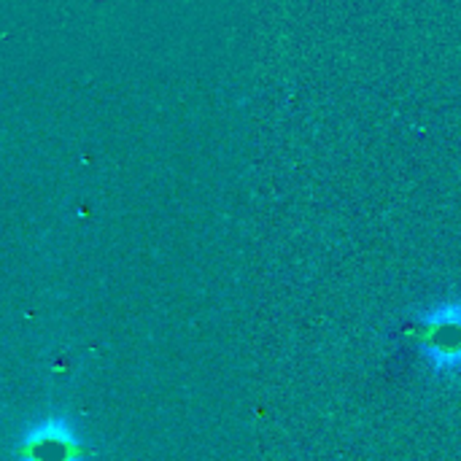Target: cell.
I'll return each instance as SVG.
<instances>
[{"mask_svg": "<svg viewBox=\"0 0 461 461\" xmlns=\"http://www.w3.org/2000/svg\"><path fill=\"white\" fill-rule=\"evenodd\" d=\"M411 340L432 375H461V300H443L419 313Z\"/></svg>", "mask_w": 461, "mask_h": 461, "instance_id": "cell-1", "label": "cell"}, {"mask_svg": "<svg viewBox=\"0 0 461 461\" xmlns=\"http://www.w3.org/2000/svg\"><path fill=\"white\" fill-rule=\"evenodd\" d=\"M19 461H84V443L65 416H43L16 443Z\"/></svg>", "mask_w": 461, "mask_h": 461, "instance_id": "cell-2", "label": "cell"}]
</instances>
